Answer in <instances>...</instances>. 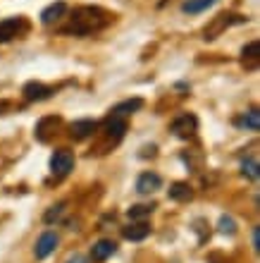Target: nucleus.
<instances>
[{
    "instance_id": "obj_25",
    "label": "nucleus",
    "mask_w": 260,
    "mask_h": 263,
    "mask_svg": "<svg viewBox=\"0 0 260 263\" xmlns=\"http://www.w3.org/2000/svg\"><path fill=\"white\" fill-rule=\"evenodd\" d=\"M253 247H255V251L260 249V230L258 228H253Z\"/></svg>"
},
{
    "instance_id": "obj_21",
    "label": "nucleus",
    "mask_w": 260,
    "mask_h": 263,
    "mask_svg": "<svg viewBox=\"0 0 260 263\" xmlns=\"http://www.w3.org/2000/svg\"><path fill=\"white\" fill-rule=\"evenodd\" d=\"M239 125L244 127V129H251V132H258L260 129V112L255 110H248L246 115H244V118L239 120Z\"/></svg>"
},
{
    "instance_id": "obj_4",
    "label": "nucleus",
    "mask_w": 260,
    "mask_h": 263,
    "mask_svg": "<svg viewBox=\"0 0 260 263\" xmlns=\"http://www.w3.org/2000/svg\"><path fill=\"white\" fill-rule=\"evenodd\" d=\"M196 129H198V120H196V115H191V112H184V115L174 118L172 120V125H170V132L174 134V137H179V139L193 137Z\"/></svg>"
},
{
    "instance_id": "obj_3",
    "label": "nucleus",
    "mask_w": 260,
    "mask_h": 263,
    "mask_svg": "<svg viewBox=\"0 0 260 263\" xmlns=\"http://www.w3.org/2000/svg\"><path fill=\"white\" fill-rule=\"evenodd\" d=\"M29 31V22L27 17H7V20L0 22V43H7L12 41V39H17V36L27 34Z\"/></svg>"
},
{
    "instance_id": "obj_1",
    "label": "nucleus",
    "mask_w": 260,
    "mask_h": 263,
    "mask_svg": "<svg viewBox=\"0 0 260 263\" xmlns=\"http://www.w3.org/2000/svg\"><path fill=\"white\" fill-rule=\"evenodd\" d=\"M112 22H115V14L103 10V7L82 5L69 14L67 24H65L60 31L67 36H89V34H96V31H103Z\"/></svg>"
},
{
    "instance_id": "obj_22",
    "label": "nucleus",
    "mask_w": 260,
    "mask_h": 263,
    "mask_svg": "<svg viewBox=\"0 0 260 263\" xmlns=\"http://www.w3.org/2000/svg\"><path fill=\"white\" fill-rule=\"evenodd\" d=\"M217 228H219V232H222V235H234V232H236V222H234L232 215H222Z\"/></svg>"
},
{
    "instance_id": "obj_15",
    "label": "nucleus",
    "mask_w": 260,
    "mask_h": 263,
    "mask_svg": "<svg viewBox=\"0 0 260 263\" xmlns=\"http://www.w3.org/2000/svg\"><path fill=\"white\" fill-rule=\"evenodd\" d=\"M144 108V101L141 98H127V101H122V103H117L112 110H110V115L112 118H124V115H131V112H136Z\"/></svg>"
},
{
    "instance_id": "obj_10",
    "label": "nucleus",
    "mask_w": 260,
    "mask_h": 263,
    "mask_svg": "<svg viewBox=\"0 0 260 263\" xmlns=\"http://www.w3.org/2000/svg\"><path fill=\"white\" fill-rule=\"evenodd\" d=\"M22 93H24L27 101H43V98H48L50 93H53V89L46 86V84H41V82H29V84H24Z\"/></svg>"
},
{
    "instance_id": "obj_23",
    "label": "nucleus",
    "mask_w": 260,
    "mask_h": 263,
    "mask_svg": "<svg viewBox=\"0 0 260 263\" xmlns=\"http://www.w3.org/2000/svg\"><path fill=\"white\" fill-rule=\"evenodd\" d=\"M65 206H67V203H57V206H53V208H50V211H48V213L43 215V220L48 222V225H50V222H55V220H57V218H60V215H62V211H65Z\"/></svg>"
},
{
    "instance_id": "obj_16",
    "label": "nucleus",
    "mask_w": 260,
    "mask_h": 263,
    "mask_svg": "<svg viewBox=\"0 0 260 263\" xmlns=\"http://www.w3.org/2000/svg\"><path fill=\"white\" fill-rule=\"evenodd\" d=\"M62 125L60 118H55V115H50V118H43L38 125H36V137H38V141H48V134H53L57 127Z\"/></svg>"
},
{
    "instance_id": "obj_17",
    "label": "nucleus",
    "mask_w": 260,
    "mask_h": 263,
    "mask_svg": "<svg viewBox=\"0 0 260 263\" xmlns=\"http://www.w3.org/2000/svg\"><path fill=\"white\" fill-rule=\"evenodd\" d=\"M172 201H191L193 196V189L189 187V182H174L170 189H167Z\"/></svg>"
},
{
    "instance_id": "obj_26",
    "label": "nucleus",
    "mask_w": 260,
    "mask_h": 263,
    "mask_svg": "<svg viewBox=\"0 0 260 263\" xmlns=\"http://www.w3.org/2000/svg\"><path fill=\"white\" fill-rule=\"evenodd\" d=\"M67 263H89V261H86V258H84V256H79V254H74V256L69 258Z\"/></svg>"
},
{
    "instance_id": "obj_24",
    "label": "nucleus",
    "mask_w": 260,
    "mask_h": 263,
    "mask_svg": "<svg viewBox=\"0 0 260 263\" xmlns=\"http://www.w3.org/2000/svg\"><path fill=\"white\" fill-rule=\"evenodd\" d=\"M148 156H155V146H144V148H141V158H148Z\"/></svg>"
},
{
    "instance_id": "obj_18",
    "label": "nucleus",
    "mask_w": 260,
    "mask_h": 263,
    "mask_svg": "<svg viewBox=\"0 0 260 263\" xmlns=\"http://www.w3.org/2000/svg\"><path fill=\"white\" fill-rule=\"evenodd\" d=\"M153 211H155V206H153V203H136V206H131L129 211H127V215H129L131 222H136V220L141 222V220H146Z\"/></svg>"
},
{
    "instance_id": "obj_5",
    "label": "nucleus",
    "mask_w": 260,
    "mask_h": 263,
    "mask_svg": "<svg viewBox=\"0 0 260 263\" xmlns=\"http://www.w3.org/2000/svg\"><path fill=\"white\" fill-rule=\"evenodd\" d=\"M72 165H74V156H72V151H67V148L55 151L53 158H50V170H53V175H57V177L67 175L69 170H72Z\"/></svg>"
},
{
    "instance_id": "obj_27",
    "label": "nucleus",
    "mask_w": 260,
    "mask_h": 263,
    "mask_svg": "<svg viewBox=\"0 0 260 263\" xmlns=\"http://www.w3.org/2000/svg\"><path fill=\"white\" fill-rule=\"evenodd\" d=\"M3 108H5V103H0V110H3Z\"/></svg>"
},
{
    "instance_id": "obj_20",
    "label": "nucleus",
    "mask_w": 260,
    "mask_h": 263,
    "mask_svg": "<svg viewBox=\"0 0 260 263\" xmlns=\"http://www.w3.org/2000/svg\"><path fill=\"white\" fill-rule=\"evenodd\" d=\"M241 175L246 177V180H258L260 177V165H258V160L255 158H248V160H244L241 163Z\"/></svg>"
},
{
    "instance_id": "obj_2",
    "label": "nucleus",
    "mask_w": 260,
    "mask_h": 263,
    "mask_svg": "<svg viewBox=\"0 0 260 263\" xmlns=\"http://www.w3.org/2000/svg\"><path fill=\"white\" fill-rule=\"evenodd\" d=\"M246 22H248V17H244V14L219 12L206 24V29H203V39H206V41H215V39L225 34L229 27H234V24H246Z\"/></svg>"
},
{
    "instance_id": "obj_14",
    "label": "nucleus",
    "mask_w": 260,
    "mask_h": 263,
    "mask_svg": "<svg viewBox=\"0 0 260 263\" xmlns=\"http://www.w3.org/2000/svg\"><path fill=\"white\" fill-rule=\"evenodd\" d=\"M115 251H117V244L112 242V239H101V242H96L91 247V258H93V261H105V258H110Z\"/></svg>"
},
{
    "instance_id": "obj_7",
    "label": "nucleus",
    "mask_w": 260,
    "mask_h": 263,
    "mask_svg": "<svg viewBox=\"0 0 260 263\" xmlns=\"http://www.w3.org/2000/svg\"><path fill=\"white\" fill-rule=\"evenodd\" d=\"M55 247H57V235H55V232H43L34 247V256L38 258V261H43V258H48L50 254H53Z\"/></svg>"
},
{
    "instance_id": "obj_13",
    "label": "nucleus",
    "mask_w": 260,
    "mask_h": 263,
    "mask_svg": "<svg viewBox=\"0 0 260 263\" xmlns=\"http://www.w3.org/2000/svg\"><path fill=\"white\" fill-rule=\"evenodd\" d=\"M148 235H151V228H148L144 220L131 222V225H127V228L122 230V237L124 239H129V242H141V239H146Z\"/></svg>"
},
{
    "instance_id": "obj_6",
    "label": "nucleus",
    "mask_w": 260,
    "mask_h": 263,
    "mask_svg": "<svg viewBox=\"0 0 260 263\" xmlns=\"http://www.w3.org/2000/svg\"><path fill=\"white\" fill-rule=\"evenodd\" d=\"M124 132H127V120L124 118H112L110 115L105 120V139H108V144L115 146L119 139L124 137Z\"/></svg>"
},
{
    "instance_id": "obj_8",
    "label": "nucleus",
    "mask_w": 260,
    "mask_h": 263,
    "mask_svg": "<svg viewBox=\"0 0 260 263\" xmlns=\"http://www.w3.org/2000/svg\"><path fill=\"white\" fill-rule=\"evenodd\" d=\"M65 14H67V3L57 0V3L48 5V7H46V10L41 12V22L46 24V27H50V24H55V22H60Z\"/></svg>"
},
{
    "instance_id": "obj_11",
    "label": "nucleus",
    "mask_w": 260,
    "mask_h": 263,
    "mask_svg": "<svg viewBox=\"0 0 260 263\" xmlns=\"http://www.w3.org/2000/svg\"><path fill=\"white\" fill-rule=\"evenodd\" d=\"M241 63L246 69H258V63H260V43L258 41H251L244 46L241 50Z\"/></svg>"
},
{
    "instance_id": "obj_12",
    "label": "nucleus",
    "mask_w": 260,
    "mask_h": 263,
    "mask_svg": "<svg viewBox=\"0 0 260 263\" xmlns=\"http://www.w3.org/2000/svg\"><path fill=\"white\" fill-rule=\"evenodd\" d=\"M160 184H163L160 175L144 173V175H138V180H136V192L138 194H153L155 189H160Z\"/></svg>"
},
{
    "instance_id": "obj_19",
    "label": "nucleus",
    "mask_w": 260,
    "mask_h": 263,
    "mask_svg": "<svg viewBox=\"0 0 260 263\" xmlns=\"http://www.w3.org/2000/svg\"><path fill=\"white\" fill-rule=\"evenodd\" d=\"M215 3H217V0H186L184 5H182V10L189 14H198V12H203V10H208L210 5H215Z\"/></svg>"
},
{
    "instance_id": "obj_9",
    "label": "nucleus",
    "mask_w": 260,
    "mask_h": 263,
    "mask_svg": "<svg viewBox=\"0 0 260 263\" xmlns=\"http://www.w3.org/2000/svg\"><path fill=\"white\" fill-rule=\"evenodd\" d=\"M96 129H98L96 120H76V122H72V127H69V134H72V139L82 141V139L91 137Z\"/></svg>"
}]
</instances>
